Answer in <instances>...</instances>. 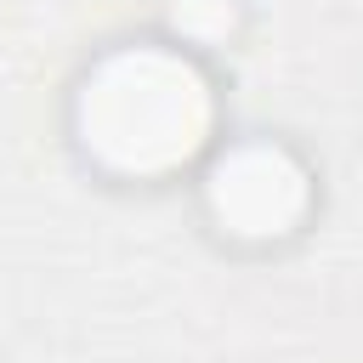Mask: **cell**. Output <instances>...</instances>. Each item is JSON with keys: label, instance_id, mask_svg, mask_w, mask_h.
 <instances>
[{"label": "cell", "instance_id": "1", "mask_svg": "<svg viewBox=\"0 0 363 363\" xmlns=\"http://www.w3.org/2000/svg\"><path fill=\"white\" fill-rule=\"evenodd\" d=\"M210 85L187 51L125 45L79 85V142L119 176H159L204 142Z\"/></svg>", "mask_w": 363, "mask_h": 363}, {"label": "cell", "instance_id": "2", "mask_svg": "<svg viewBox=\"0 0 363 363\" xmlns=\"http://www.w3.org/2000/svg\"><path fill=\"white\" fill-rule=\"evenodd\" d=\"M204 204L233 238H284L306 216V170L284 142L255 136L210 164Z\"/></svg>", "mask_w": 363, "mask_h": 363}, {"label": "cell", "instance_id": "3", "mask_svg": "<svg viewBox=\"0 0 363 363\" xmlns=\"http://www.w3.org/2000/svg\"><path fill=\"white\" fill-rule=\"evenodd\" d=\"M170 23L187 45H216L238 23V0H170Z\"/></svg>", "mask_w": 363, "mask_h": 363}]
</instances>
